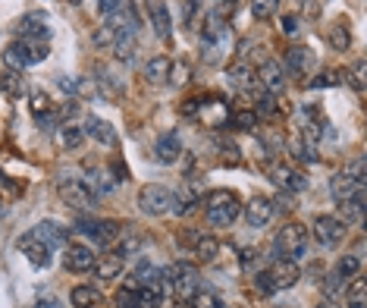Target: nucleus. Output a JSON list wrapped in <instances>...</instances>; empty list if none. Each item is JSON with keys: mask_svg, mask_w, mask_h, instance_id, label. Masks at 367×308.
I'll list each match as a JSON object with an SVG mask.
<instances>
[{"mask_svg": "<svg viewBox=\"0 0 367 308\" xmlns=\"http://www.w3.org/2000/svg\"><path fill=\"white\" fill-rule=\"evenodd\" d=\"M207 208V224L211 227H229L233 220L238 217V211H242V202H238L236 192H229V189H220V192H211L204 202Z\"/></svg>", "mask_w": 367, "mask_h": 308, "instance_id": "2", "label": "nucleus"}, {"mask_svg": "<svg viewBox=\"0 0 367 308\" xmlns=\"http://www.w3.org/2000/svg\"><path fill=\"white\" fill-rule=\"evenodd\" d=\"M323 289H326V296H336L339 289H346V280H342L339 274L333 271V274H326V280H323Z\"/></svg>", "mask_w": 367, "mask_h": 308, "instance_id": "46", "label": "nucleus"}, {"mask_svg": "<svg viewBox=\"0 0 367 308\" xmlns=\"http://www.w3.org/2000/svg\"><path fill=\"white\" fill-rule=\"evenodd\" d=\"M326 38H330L333 51H348L352 44V31H348V19H336L330 29H326Z\"/></svg>", "mask_w": 367, "mask_h": 308, "instance_id": "26", "label": "nucleus"}, {"mask_svg": "<svg viewBox=\"0 0 367 308\" xmlns=\"http://www.w3.org/2000/svg\"><path fill=\"white\" fill-rule=\"evenodd\" d=\"M47 54H51L47 41H26V38H19V41L6 44L4 63L10 69H26V66H35V63L47 60Z\"/></svg>", "mask_w": 367, "mask_h": 308, "instance_id": "4", "label": "nucleus"}, {"mask_svg": "<svg viewBox=\"0 0 367 308\" xmlns=\"http://www.w3.org/2000/svg\"><path fill=\"white\" fill-rule=\"evenodd\" d=\"M267 173L279 189H286V192H305L308 189V177L301 170H295L292 164H270Z\"/></svg>", "mask_w": 367, "mask_h": 308, "instance_id": "12", "label": "nucleus"}, {"mask_svg": "<svg viewBox=\"0 0 367 308\" xmlns=\"http://www.w3.org/2000/svg\"><path fill=\"white\" fill-rule=\"evenodd\" d=\"M273 214H276L273 202H270V199H261V195L245 204V224H248V227H267L270 220H273Z\"/></svg>", "mask_w": 367, "mask_h": 308, "instance_id": "17", "label": "nucleus"}, {"mask_svg": "<svg viewBox=\"0 0 367 308\" xmlns=\"http://www.w3.org/2000/svg\"><path fill=\"white\" fill-rule=\"evenodd\" d=\"M364 202H367V195H364V183H361L346 202H339V220L342 224H355V220H361L364 217Z\"/></svg>", "mask_w": 367, "mask_h": 308, "instance_id": "19", "label": "nucleus"}, {"mask_svg": "<svg viewBox=\"0 0 367 308\" xmlns=\"http://www.w3.org/2000/svg\"><path fill=\"white\" fill-rule=\"evenodd\" d=\"M123 267H126L123 258H116L114 252H110V255H101L98 262H94V274H98L101 280H119Z\"/></svg>", "mask_w": 367, "mask_h": 308, "instance_id": "25", "label": "nucleus"}, {"mask_svg": "<svg viewBox=\"0 0 367 308\" xmlns=\"http://www.w3.org/2000/svg\"><path fill=\"white\" fill-rule=\"evenodd\" d=\"M317 308H336V305H333V302H321V305H317Z\"/></svg>", "mask_w": 367, "mask_h": 308, "instance_id": "53", "label": "nucleus"}, {"mask_svg": "<svg viewBox=\"0 0 367 308\" xmlns=\"http://www.w3.org/2000/svg\"><path fill=\"white\" fill-rule=\"evenodd\" d=\"M85 136L89 139H94L98 145H107V148H114L116 141H119V136H116V129H114V123H107V120H101V116H89L85 120Z\"/></svg>", "mask_w": 367, "mask_h": 308, "instance_id": "16", "label": "nucleus"}, {"mask_svg": "<svg viewBox=\"0 0 367 308\" xmlns=\"http://www.w3.org/2000/svg\"><path fill=\"white\" fill-rule=\"evenodd\" d=\"M173 195H176L173 211H176V214H188V211L198 204V199H201V186L191 183V179H186V189H182V192H173Z\"/></svg>", "mask_w": 367, "mask_h": 308, "instance_id": "24", "label": "nucleus"}, {"mask_svg": "<svg viewBox=\"0 0 367 308\" xmlns=\"http://www.w3.org/2000/svg\"><path fill=\"white\" fill-rule=\"evenodd\" d=\"M161 280H164V289H173V296H176L179 302H191L195 293H201V274L188 262L170 264L166 271H161Z\"/></svg>", "mask_w": 367, "mask_h": 308, "instance_id": "1", "label": "nucleus"}, {"mask_svg": "<svg viewBox=\"0 0 367 308\" xmlns=\"http://www.w3.org/2000/svg\"><path fill=\"white\" fill-rule=\"evenodd\" d=\"M289 73H295V76H305L308 73V66H311V51L308 47H292L289 51Z\"/></svg>", "mask_w": 367, "mask_h": 308, "instance_id": "32", "label": "nucleus"}, {"mask_svg": "<svg viewBox=\"0 0 367 308\" xmlns=\"http://www.w3.org/2000/svg\"><path fill=\"white\" fill-rule=\"evenodd\" d=\"M94 252L89 246H82V242H69L66 249H63V264H66V271L73 274H89L94 267Z\"/></svg>", "mask_w": 367, "mask_h": 308, "instance_id": "13", "label": "nucleus"}, {"mask_svg": "<svg viewBox=\"0 0 367 308\" xmlns=\"http://www.w3.org/2000/svg\"><path fill=\"white\" fill-rule=\"evenodd\" d=\"M283 31L286 35H295V31H298V19H295V16H283Z\"/></svg>", "mask_w": 367, "mask_h": 308, "instance_id": "49", "label": "nucleus"}, {"mask_svg": "<svg viewBox=\"0 0 367 308\" xmlns=\"http://www.w3.org/2000/svg\"><path fill=\"white\" fill-rule=\"evenodd\" d=\"M254 287H258V293H264V296H273L276 293V287H273V280H270L267 267L258 274V277H254Z\"/></svg>", "mask_w": 367, "mask_h": 308, "instance_id": "45", "label": "nucleus"}, {"mask_svg": "<svg viewBox=\"0 0 367 308\" xmlns=\"http://www.w3.org/2000/svg\"><path fill=\"white\" fill-rule=\"evenodd\" d=\"M16 35L26 41H47L51 38V16L44 10H31L16 22Z\"/></svg>", "mask_w": 367, "mask_h": 308, "instance_id": "9", "label": "nucleus"}, {"mask_svg": "<svg viewBox=\"0 0 367 308\" xmlns=\"http://www.w3.org/2000/svg\"><path fill=\"white\" fill-rule=\"evenodd\" d=\"M35 308H63V302H60L57 296H44V299H38Z\"/></svg>", "mask_w": 367, "mask_h": 308, "instance_id": "51", "label": "nucleus"}, {"mask_svg": "<svg viewBox=\"0 0 367 308\" xmlns=\"http://www.w3.org/2000/svg\"><path fill=\"white\" fill-rule=\"evenodd\" d=\"M254 79H261V82H264V89L273 91V94L286 89V73H283V66H279L276 60H264V63H261L258 76H254Z\"/></svg>", "mask_w": 367, "mask_h": 308, "instance_id": "22", "label": "nucleus"}, {"mask_svg": "<svg viewBox=\"0 0 367 308\" xmlns=\"http://www.w3.org/2000/svg\"><path fill=\"white\" fill-rule=\"evenodd\" d=\"M346 305L348 308H367V287H364V280H352V283H348Z\"/></svg>", "mask_w": 367, "mask_h": 308, "instance_id": "33", "label": "nucleus"}, {"mask_svg": "<svg viewBox=\"0 0 367 308\" xmlns=\"http://www.w3.org/2000/svg\"><path fill=\"white\" fill-rule=\"evenodd\" d=\"M170 69H173V60L166 54H157V57H151L145 63V79L154 85H164V82H170Z\"/></svg>", "mask_w": 367, "mask_h": 308, "instance_id": "23", "label": "nucleus"}, {"mask_svg": "<svg viewBox=\"0 0 367 308\" xmlns=\"http://www.w3.org/2000/svg\"><path fill=\"white\" fill-rule=\"evenodd\" d=\"M31 233H35L41 242H47L51 249L66 246V239H69V230H66L63 224H57V220H41V224H38Z\"/></svg>", "mask_w": 367, "mask_h": 308, "instance_id": "21", "label": "nucleus"}, {"mask_svg": "<svg viewBox=\"0 0 367 308\" xmlns=\"http://www.w3.org/2000/svg\"><path fill=\"white\" fill-rule=\"evenodd\" d=\"M69 4H73V6H79V4H82V0H69Z\"/></svg>", "mask_w": 367, "mask_h": 308, "instance_id": "54", "label": "nucleus"}, {"mask_svg": "<svg viewBox=\"0 0 367 308\" xmlns=\"http://www.w3.org/2000/svg\"><path fill=\"white\" fill-rule=\"evenodd\" d=\"M31 114H35V120L51 114V98L44 91H31Z\"/></svg>", "mask_w": 367, "mask_h": 308, "instance_id": "38", "label": "nucleus"}, {"mask_svg": "<svg viewBox=\"0 0 367 308\" xmlns=\"http://www.w3.org/2000/svg\"><path fill=\"white\" fill-rule=\"evenodd\" d=\"M358 271H361V255H346V258H339L336 274H339L342 280H355Z\"/></svg>", "mask_w": 367, "mask_h": 308, "instance_id": "35", "label": "nucleus"}, {"mask_svg": "<svg viewBox=\"0 0 367 308\" xmlns=\"http://www.w3.org/2000/svg\"><path fill=\"white\" fill-rule=\"evenodd\" d=\"M258 110L261 114H276V98H273V91H267V94H261V101H258Z\"/></svg>", "mask_w": 367, "mask_h": 308, "instance_id": "48", "label": "nucleus"}, {"mask_svg": "<svg viewBox=\"0 0 367 308\" xmlns=\"http://www.w3.org/2000/svg\"><path fill=\"white\" fill-rule=\"evenodd\" d=\"M16 246H19V252H22V255H26L35 267H51V264H54V249L47 246V242L38 239V236L31 233V230H29L26 236H19V242H16Z\"/></svg>", "mask_w": 367, "mask_h": 308, "instance_id": "11", "label": "nucleus"}, {"mask_svg": "<svg viewBox=\"0 0 367 308\" xmlns=\"http://www.w3.org/2000/svg\"><path fill=\"white\" fill-rule=\"evenodd\" d=\"M179 154H182V139H179V132H164V136L157 139V145H154L157 164H176Z\"/></svg>", "mask_w": 367, "mask_h": 308, "instance_id": "18", "label": "nucleus"}, {"mask_svg": "<svg viewBox=\"0 0 367 308\" xmlns=\"http://www.w3.org/2000/svg\"><path fill=\"white\" fill-rule=\"evenodd\" d=\"M148 16H151V26H154L157 38H170L173 35V19H170V6L164 0H148Z\"/></svg>", "mask_w": 367, "mask_h": 308, "instance_id": "15", "label": "nucleus"}, {"mask_svg": "<svg viewBox=\"0 0 367 308\" xmlns=\"http://www.w3.org/2000/svg\"><path fill=\"white\" fill-rule=\"evenodd\" d=\"M342 69H323V73H317V79L311 82V89H330V85H339L342 82Z\"/></svg>", "mask_w": 367, "mask_h": 308, "instance_id": "37", "label": "nucleus"}, {"mask_svg": "<svg viewBox=\"0 0 367 308\" xmlns=\"http://www.w3.org/2000/svg\"><path fill=\"white\" fill-rule=\"evenodd\" d=\"M267 274H270V280H273L276 293H279V289H289V287H295V283L301 280L298 262H286V258H276V262L267 267Z\"/></svg>", "mask_w": 367, "mask_h": 308, "instance_id": "14", "label": "nucleus"}, {"mask_svg": "<svg viewBox=\"0 0 367 308\" xmlns=\"http://www.w3.org/2000/svg\"><path fill=\"white\" fill-rule=\"evenodd\" d=\"M101 293L94 287H76L73 289V308H98Z\"/></svg>", "mask_w": 367, "mask_h": 308, "instance_id": "31", "label": "nucleus"}, {"mask_svg": "<svg viewBox=\"0 0 367 308\" xmlns=\"http://www.w3.org/2000/svg\"><path fill=\"white\" fill-rule=\"evenodd\" d=\"M314 239L321 242L323 249H333L346 239V224L333 214H317L314 217Z\"/></svg>", "mask_w": 367, "mask_h": 308, "instance_id": "10", "label": "nucleus"}, {"mask_svg": "<svg viewBox=\"0 0 367 308\" xmlns=\"http://www.w3.org/2000/svg\"><path fill=\"white\" fill-rule=\"evenodd\" d=\"M342 173H346V177H352L355 183H364V157L358 154L352 164H346V170H342Z\"/></svg>", "mask_w": 367, "mask_h": 308, "instance_id": "43", "label": "nucleus"}, {"mask_svg": "<svg viewBox=\"0 0 367 308\" xmlns=\"http://www.w3.org/2000/svg\"><path fill=\"white\" fill-rule=\"evenodd\" d=\"M292 151H295V157H301V161H308V164H314V161H317V157H314V145H308L305 139L295 141Z\"/></svg>", "mask_w": 367, "mask_h": 308, "instance_id": "44", "label": "nucleus"}, {"mask_svg": "<svg viewBox=\"0 0 367 308\" xmlns=\"http://www.w3.org/2000/svg\"><path fill=\"white\" fill-rule=\"evenodd\" d=\"M57 195L66 208L73 211H91L98 204V192L85 183V179H76V177H63L57 183Z\"/></svg>", "mask_w": 367, "mask_h": 308, "instance_id": "5", "label": "nucleus"}, {"mask_svg": "<svg viewBox=\"0 0 367 308\" xmlns=\"http://www.w3.org/2000/svg\"><path fill=\"white\" fill-rule=\"evenodd\" d=\"M226 38H229V29H226V19L220 16V10L207 13V19L201 26V51H204V57L213 60V54L226 44Z\"/></svg>", "mask_w": 367, "mask_h": 308, "instance_id": "7", "label": "nucleus"}, {"mask_svg": "<svg viewBox=\"0 0 367 308\" xmlns=\"http://www.w3.org/2000/svg\"><path fill=\"white\" fill-rule=\"evenodd\" d=\"M276 4L279 0H251V13L258 16V19H267V16L276 10Z\"/></svg>", "mask_w": 367, "mask_h": 308, "instance_id": "41", "label": "nucleus"}, {"mask_svg": "<svg viewBox=\"0 0 367 308\" xmlns=\"http://www.w3.org/2000/svg\"><path fill=\"white\" fill-rule=\"evenodd\" d=\"M358 186H361V183H355V179H352V177H346V173H342V170H339L336 177L330 179V192H333V199H336V202H346V199L355 192Z\"/></svg>", "mask_w": 367, "mask_h": 308, "instance_id": "27", "label": "nucleus"}, {"mask_svg": "<svg viewBox=\"0 0 367 308\" xmlns=\"http://www.w3.org/2000/svg\"><path fill=\"white\" fill-rule=\"evenodd\" d=\"M132 54H135V35H132V31H116L114 57H116V60H123V63H129V60H132Z\"/></svg>", "mask_w": 367, "mask_h": 308, "instance_id": "29", "label": "nucleus"}, {"mask_svg": "<svg viewBox=\"0 0 367 308\" xmlns=\"http://www.w3.org/2000/svg\"><path fill=\"white\" fill-rule=\"evenodd\" d=\"M352 85H355L358 94H364V60L355 63V69H352Z\"/></svg>", "mask_w": 367, "mask_h": 308, "instance_id": "47", "label": "nucleus"}, {"mask_svg": "<svg viewBox=\"0 0 367 308\" xmlns=\"http://www.w3.org/2000/svg\"><path fill=\"white\" fill-rule=\"evenodd\" d=\"M233 126H238V129H254V126H258V114H254V110H242V114L233 116Z\"/></svg>", "mask_w": 367, "mask_h": 308, "instance_id": "42", "label": "nucleus"}, {"mask_svg": "<svg viewBox=\"0 0 367 308\" xmlns=\"http://www.w3.org/2000/svg\"><path fill=\"white\" fill-rule=\"evenodd\" d=\"M229 82L236 85V89H248V85H254V73L248 66H242V63H236V66H229Z\"/></svg>", "mask_w": 367, "mask_h": 308, "instance_id": "36", "label": "nucleus"}, {"mask_svg": "<svg viewBox=\"0 0 367 308\" xmlns=\"http://www.w3.org/2000/svg\"><path fill=\"white\" fill-rule=\"evenodd\" d=\"M191 308H226V305H223V299H217L213 293H195Z\"/></svg>", "mask_w": 367, "mask_h": 308, "instance_id": "40", "label": "nucleus"}, {"mask_svg": "<svg viewBox=\"0 0 367 308\" xmlns=\"http://www.w3.org/2000/svg\"><path fill=\"white\" fill-rule=\"evenodd\" d=\"M119 183L123 179H116V173L114 170H107V167H91L89 164V186L94 189V192H104V195H114L116 189H119Z\"/></svg>", "mask_w": 367, "mask_h": 308, "instance_id": "20", "label": "nucleus"}, {"mask_svg": "<svg viewBox=\"0 0 367 308\" xmlns=\"http://www.w3.org/2000/svg\"><path fill=\"white\" fill-rule=\"evenodd\" d=\"M57 141H60V148H79L85 141V129H79L73 123H60Z\"/></svg>", "mask_w": 367, "mask_h": 308, "instance_id": "28", "label": "nucleus"}, {"mask_svg": "<svg viewBox=\"0 0 367 308\" xmlns=\"http://www.w3.org/2000/svg\"><path fill=\"white\" fill-rule=\"evenodd\" d=\"M116 239H119V242H116L114 255H116V258H123V262H129V258L135 255V252L141 249V239H139V236H135V233H119Z\"/></svg>", "mask_w": 367, "mask_h": 308, "instance_id": "30", "label": "nucleus"}, {"mask_svg": "<svg viewBox=\"0 0 367 308\" xmlns=\"http://www.w3.org/2000/svg\"><path fill=\"white\" fill-rule=\"evenodd\" d=\"M76 230L85 233L89 239H94L98 246H110V242H116V236L123 233L116 220H98V217H79Z\"/></svg>", "mask_w": 367, "mask_h": 308, "instance_id": "8", "label": "nucleus"}, {"mask_svg": "<svg viewBox=\"0 0 367 308\" xmlns=\"http://www.w3.org/2000/svg\"><path fill=\"white\" fill-rule=\"evenodd\" d=\"M195 255L201 258V262H213V258L220 255V242L213 239V236H201V239H195Z\"/></svg>", "mask_w": 367, "mask_h": 308, "instance_id": "34", "label": "nucleus"}, {"mask_svg": "<svg viewBox=\"0 0 367 308\" xmlns=\"http://www.w3.org/2000/svg\"><path fill=\"white\" fill-rule=\"evenodd\" d=\"M254 255H258L254 249H245V252H242V264H251V262H254Z\"/></svg>", "mask_w": 367, "mask_h": 308, "instance_id": "52", "label": "nucleus"}, {"mask_svg": "<svg viewBox=\"0 0 367 308\" xmlns=\"http://www.w3.org/2000/svg\"><path fill=\"white\" fill-rule=\"evenodd\" d=\"M116 41V29L110 26V22H104V26L94 31V47H114Z\"/></svg>", "mask_w": 367, "mask_h": 308, "instance_id": "39", "label": "nucleus"}, {"mask_svg": "<svg viewBox=\"0 0 367 308\" xmlns=\"http://www.w3.org/2000/svg\"><path fill=\"white\" fill-rule=\"evenodd\" d=\"M173 202H176V195L166 186H157V183H151L139 192V211L148 217H161L166 211H173Z\"/></svg>", "mask_w": 367, "mask_h": 308, "instance_id": "6", "label": "nucleus"}, {"mask_svg": "<svg viewBox=\"0 0 367 308\" xmlns=\"http://www.w3.org/2000/svg\"><path fill=\"white\" fill-rule=\"evenodd\" d=\"M116 4H119V0H98V13L101 16H110V13L116 10Z\"/></svg>", "mask_w": 367, "mask_h": 308, "instance_id": "50", "label": "nucleus"}, {"mask_svg": "<svg viewBox=\"0 0 367 308\" xmlns=\"http://www.w3.org/2000/svg\"><path fill=\"white\" fill-rule=\"evenodd\" d=\"M308 252V230L295 220V224H286L283 230H276V239H273V255L276 258H286V262H298L305 258Z\"/></svg>", "mask_w": 367, "mask_h": 308, "instance_id": "3", "label": "nucleus"}]
</instances>
